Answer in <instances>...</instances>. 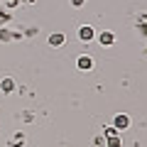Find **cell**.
Returning <instances> with one entry per match:
<instances>
[{
  "label": "cell",
  "instance_id": "obj_4",
  "mask_svg": "<svg viewBox=\"0 0 147 147\" xmlns=\"http://www.w3.org/2000/svg\"><path fill=\"white\" fill-rule=\"evenodd\" d=\"M93 66H96V59L91 54H79L76 57V69L79 71H93Z\"/></svg>",
  "mask_w": 147,
  "mask_h": 147
},
{
  "label": "cell",
  "instance_id": "obj_19",
  "mask_svg": "<svg viewBox=\"0 0 147 147\" xmlns=\"http://www.w3.org/2000/svg\"><path fill=\"white\" fill-rule=\"evenodd\" d=\"M37 0H20V5H34Z\"/></svg>",
  "mask_w": 147,
  "mask_h": 147
},
{
  "label": "cell",
  "instance_id": "obj_14",
  "mask_svg": "<svg viewBox=\"0 0 147 147\" xmlns=\"http://www.w3.org/2000/svg\"><path fill=\"white\" fill-rule=\"evenodd\" d=\"M93 147H105V137L103 135H96L93 137Z\"/></svg>",
  "mask_w": 147,
  "mask_h": 147
},
{
  "label": "cell",
  "instance_id": "obj_15",
  "mask_svg": "<svg viewBox=\"0 0 147 147\" xmlns=\"http://www.w3.org/2000/svg\"><path fill=\"white\" fill-rule=\"evenodd\" d=\"M71 3V7H76V10H81V7L86 5V0H69Z\"/></svg>",
  "mask_w": 147,
  "mask_h": 147
},
{
  "label": "cell",
  "instance_id": "obj_6",
  "mask_svg": "<svg viewBox=\"0 0 147 147\" xmlns=\"http://www.w3.org/2000/svg\"><path fill=\"white\" fill-rule=\"evenodd\" d=\"M0 91H3V93H5V96L15 93V91H17V81L12 79V76H5V79L0 81Z\"/></svg>",
  "mask_w": 147,
  "mask_h": 147
},
{
  "label": "cell",
  "instance_id": "obj_17",
  "mask_svg": "<svg viewBox=\"0 0 147 147\" xmlns=\"http://www.w3.org/2000/svg\"><path fill=\"white\" fill-rule=\"evenodd\" d=\"M22 37H25V34H22V32H20V30H12V42H20Z\"/></svg>",
  "mask_w": 147,
  "mask_h": 147
},
{
  "label": "cell",
  "instance_id": "obj_5",
  "mask_svg": "<svg viewBox=\"0 0 147 147\" xmlns=\"http://www.w3.org/2000/svg\"><path fill=\"white\" fill-rule=\"evenodd\" d=\"M47 44L52 49H61L64 44H66V34H64V32H52V34L47 37Z\"/></svg>",
  "mask_w": 147,
  "mask_h": 147
},
{
  "label": "cell",
  "instance_id": "obj_16",
  "mask_svg": "<svg viewBox=\"0 0 147 147\" xmlns=\"http://www.w3.org/2000/svg\"><path fill=\"white\" fill-rule=\"evenodd\" d=\"M37 32H39V30H37V27H27V30L22 32V34H25V37H34Z\"/></svg>",
  "mask_w": 147,
  "mask_h": 147
},
{
  "label": "cell",
  "instance_id": "obj_3",
  "mask_svg": "<svg viewBox=\"0 0 147 147\" xmlns=\"http://www.w3.org/2000/svg\"><path fill=\"white\" fill-rule=\"evenodd\" d=\"M110 125L115 127L118 132H123V130H127V127L132 125V120H130V115H127V113H115V115H113V123H110Z\"/></svg>",
  "mask_w": 147,
  "mask_h": 147
},
{
  "label": "cell",
  "instance_id": "obj_9",
  "mask_svg": "<svg viewBox=\"0 0 147 147\" xmlns=\"http://www.w3.org/2000/svg\"><path fill=\"white\" fill-rule=\"evenodd\" d=\"M0 42H3V44H10L12 42V30H10V27H0Z\"/></svg>",
  "mask_w": 147,
  "mask_h": 147
},
{
  "label": "cell",
  "instance_id": "obj_12",
  "mask_svg": "<svg viewBox=\"0 0 147 147\" xmlns=\"http://www.w3.org/2000/svg\"><path fill=\"white\" fill-rule=\"evenodd\" d=\"M135 30H137V34H140L142 39H147V22H137Z\"/></svg>",
  "mask_w": 147,
  "mask_h": 147
},
{
  "label": "cell",
  "instance_id": "obj_10",
  "mask_svg": "<svg viewBox=\"0 0 147 147\" xmlns=\"http://www.w3.org/2000/svg\"><path fill=\"white\" fill-rule=\"evenodd\" d=\"M100 135H103L105 140H108V137H115V135H120V132H118V130H115L113 125H103V130H100Z\"/></svg>",
  "mask_w": 147,
  "mask_h": 147
},
{
  "label": "cell",
  "instance_id": "obj_7",
  "mask_svg": "<svg viewBox=\"0 0 147 147\" xmlns=\"http://www.w3.org/2000/svg\"><path fill=\"white\" fill-rule=\"evenodd\" d=\"M25 142H27L25 132H15V135L10 137V142H7V147H25Z\"/></svg>",
  "mask_w": 147,
  "mask_h": 147
},
{
  "label": "cell",
  "instance_id": "obj_2",
  "mask_svg": "<svg viewBox=\"0 0 147 147\" xmlns=\"http://www.w3.org/2000/svg\"><path fill=\"white\" fill-rule=\"evenodd\" d=\"M96 42H98L103 49H110L113 44H115V32H110V30H100L98 34H96Z\"/></svg>",
  "mask_w": 147,
  "mask_h": 147
},
{
  "label": "cell",
  "instance_id": "obj_21",
  "mask_svg": "<svg viewBox=\"0 0 147 147\" xmlns=\"http://www.w3.org/2000/svg\"><path fill=\"white\" fill-rule=\"evenodd\" d=\"M0 5H3V0H0Z\"/></svg>",
  "mask_w": 147,
  "mask_h": 147
},
{
  "label": "cell",
  "instance_id": "obj_18",
  "mask_svg": "<svg viewBox=\"0 0 147 147\" xmlns=\"http://www.w3.org/2000/svg\"><path fill=\"white\" fill-rule=\"evenodd\" d=\"M137 22H147V12H137Z\"/></svg>",
  "mask_w": 147,
  "mask_h": 147
},
{
  "label": "cell",
  "instance_id": "obj_1",
  "mask_svg": "<svg viewBox=\"0 0 147 147\" xmlns=\"http://www.w3.org/2000/svg\"><path fill=\"white\" fill-rule=\"evenodd\" d=\"M96 27L93 25H81L79 30H76V37H79V42H84V44H91V42H96Z\"/></svg>",
  "mask_w": 147,
  "mask_h": 147
},
{
  "label": "cell",
  "instance_id": "obj_13",
  "mask_svg": "<svg viewBox=\"0 0 147 147\" xmlns=\"http://www.w3.org/2000/svg\"><path fill=\"white\" fill-rule=\"evenodd\" d=\"M3 7H5V10H15V7H20V0H3Z\"/></svg>",
  "mask_w": 147,
  "mask_h": 147
},
{
  "label": "cell",
  "instance_id": "obj_11",
  "mask_svg": "<svg viewBox=\"0 0 147 147\" xmlns=\"http://www.w3.org/2000/svg\"><path fill=\"white\" fill-rule=\"evenodd\" d=\"M105 147H123V137H120V135L108 137V140H105Z\"/></svg>",
  "mask_w": 147,
  "mask_h": 147
},
{
  "label": "cell",
  "instance_id": "obj_20",
  "mask_svg": "<svg viewBox=\"0 0 147 147\" xmlns=\"http://www.w3.org/2000/svg\"><path fill=\"white\" fill-rule=\"evenodd\" d=\"M145 57H147V47H145Z\"/></svg>",
  "mask_w": 147,
  "mask_h": 147
},
{
  "label": "cell",
  "instance_id": "obj_8",
  "mask_svg": "<svg viewBox=\"0 0 147 147\" xmlns=\"http://www.w3.org/2000/svg\"><path fill=\"white\" fill-rule=\"evenodd\" d=\"M10 22H12V12L5 10V7L0 5V27H7Z\"/></svg>",
  "mask_w": 147,
  "mask_h": 147
}]
</instances>
